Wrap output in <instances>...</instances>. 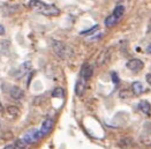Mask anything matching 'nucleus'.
Wrapping results in <instances>:
<instances>
[{"label": "nucleus", "mask_w": 151, "mask_h": 149, "mask_svg": "<svg viewBox=\"0 0 151 149\" xmlns=\"http://www.w3.org/2000/svg\"><path fill=\"white\" fill-rule=\"evenodd\" d=\"M29 8L34 12L40 13L46 16H57L60 14V9L53 5H46L40 0H30Z\"/></svg>", "instance_id": "obj_1"}, {"label": "nucleus", "mask_w": 151, "mask_h": 149, "mask_svg": "<svg viewBox=\"0 0 151 149\" xmlns=\"http://www.w3.org/2000/svg\"><path fill=\"white\" fill-rule=\"evenodd\" d=\"M51 46L54 51V53L61 59H67L73 54V50L70 49L69 46H67L66 44H63V42H60V41L53 39L51 42Z\"/></svg>", "instance_id": "obj_2"}, {"label": "nucleus", "mask_w": 151, "mask_h": 149, "mask_svg": "<svg viewBox=\"0 0 151 149\" xmlns=\"http://www.w3.org/2000/svg\"><path fill=\"white\" fill-rule=\"evenodd\" d=\"M23 137L25 139V141L30 145V143H36L40 137H43V135H42V133H40L39 129H35L34 128V129L28 131L24 135H23Z\"/></svg>", "instance_id": "obj_3"}, {"label": "nucleus", "mask_w": 151, "mask_h": 149, "mask_svg": "<svg viewBox=\"0 0 151 149\" xmlns=\"http://www.w3.org/2000/svg\"><path fill=\"white\" fill-rule=\"evenodd\" d=\"M126 67L132 71V72H139L141 69H143L144 67V64L141 59H137V58H133L130 60H128L126 64Z\"/></svg>", "instance_id": "obj_4"}, {"label": "nucleus", "mask_w": 151, "mask_h": 149, "mask_svg": "<svg viewBox=\"0 0 151 149\" xmlns=\"http://www.w3.org/2000/svg\"><path fill=\"white\" fill-rule=\"evenodd\" d=\"M53 125H54V123H53V120L51 118H47V119H45L43 122V124H42L40 128H39V131H40L43 137H46L47 134H50V132L53 128Z\"/></svg>", "instance_id": "obj_5"}, {"label": "nucleus", "mask_w": 151, "mask_h": 149, "mask_svg": "<svg viewBox=\"0 0 151 149\" xmlns=\"http://www.w3.org/2000/svg\"><path fill=\"white\" fill-rule=\"evenodd\" d=\"M30 68H31V64L29 61H27V62H23L16 71H15V77H21V76H23L24 74H27L29 71H30Z\"/></svg>", "instance_id": "obj_6"}, {"label": "nucleus", "mask_w": 151, "mask_h": 149, "mask_svg": "<svg viewBox=\"0 0 151 149\" xmlns=\"http://www.w3.org/2000/svg\"><path fill=\"white\" fill-rule=\"evenodd\" d=\"M9 95H11V97H12L13 99L19 101V99L23 98L24 93H23V90H22L21 88L14 86V87H12V88H11V90H9Z\"/></svg>", "instance_id": "obj_7"}, {"label": "nucleus", "mask_w": 151, "mask_h": 149, "mask_svg": "<svg viewBox=\"0 0 151 149\" xmlns=\"http://www.w3.org/2000/svg\"><path fill=\"white\" fill-rule=\"evenodd\" d=\"M86 83H87V80H84L83 77L78 79L77 82L75 85V94L77 96H82L84 90H86Z\"/></svg>", "instance_id": "obj_8"}, {"label": "nucleus", "mask_w": 151, "mask_h": 149, "mask_svg": "<svg viewBox=\"0 0 151 149\" xmlns=\"http://www.w3.org/2000/svg\"><path fill=\"white\" fill-rule=\"evenodd\" d=\"M93 73V68L88 65V64H84L82 66V69H81V77H83L84 80H89Z\"/></svg>", "instance_id": "obj_9"}, {"label": "nucleus", "mask_w": 151, "mask_h": 149, "mask_svg": "<svg viewBox=\"0 0 151 149\" xmlns=\"http://www.w3.org/2000/svg\"><path fill=\"white\" fill-rule=\"evenodd\" d=\"M139 109L147 116H149L151 113V105L148 101H141L139 103Z\"/></svg>", "instance_id": "obj_10"}, {"label": "nucleus", "mask_w": 151, "mask_h": 149, "mask_svg": "<svg viewBox=\"0 0 151 149\" xmlns=\"http://www.w3.org/2000/svg\"><path fill=\"white\" fill-rule=\"evenodd\" d=\"M109 58H110V51H109V49L103 50L101 52V54L98 56L97 64H98V65H103V64H105V62L107 61Z\"/></svg>", "instance_id": "obj_11"}, {"label": "nucleus", "mask_w": 151, "mask_h": 149, "mask_svg": "<svg viewBox=\"0 0 151 149\" xmlns=\"http://www.w3.org/2000/svg\"><path fill=\"white\" fill-rule=\"evenodd\" d=\"M132 90H133V93L135 94V95H141V94H143V91H144V87H143V85L139 82V81H136V82H134L133 85H132Z\"/></svg>", "instance_id": "obj_12"}, {"label": "nucleus", "mask_w": 151, "mask_h": 149, "mask_svg": "<svg viewBox=\"0 0 151 149\" xmlns=\"http://www.w3.org/2000/svg\"><path fill=\"white\" fill-rule=\"evenodd\" d=\"M119 21V19L114 15L113 13L111 14V15H109L106 19H105V25L106 27H109V28H111V27H113V25H116V22Z\"/></svg>", "instance_id": "obj_13"}, {"label": "nucleus", "mask_w": 151, "mask_h": 149, "mask_svg": "<svg viewBox=\"0 0 151 149\" xmlns=\"http://www.w3.org/2000/svg\"><path fill=\"white\" fill-rule=\"evenodd\" d=\"M7 112H8V114L11 117H13V118H16V117L20 116V110L16 106H8L7 108Z\"/></svg>", "instance_id": "obj_14"}, {"label": "nucleus", "mask_w": 151, "mask_h": 149, "mask_svg": "<svg viewBox=\"0 0 151 149\" xmlns=\"http://www.w3.org/2000/svg\"><path fill=\"white\" fill-rule=\"evenodd\" d=\"M124 13H125V7H124L122 5H118L113 11V14L118 17V19H120V17L124 15Z\"/></svg>", "instance_id": "obj_15"}, {"label": "nucleus", "mask_w": 151, "mask_h": 149, "mask_svg": "<svg viewBox=\"0 0 151 149\" xmlns=\"http://www.w3.org/2000/svg\"><path fill=\"white\" fill-rule=\"evenodd\" d=\"M29 143L25 141L24 137H21V139H17L16 140V142H15V146H16V148L19 149H24L27 146H28Z\"/></svg>", "instance_id": "obj_16"}, {"label": "nucleus", "mask_w": 151, "mask_h": 149, "mask_svg": "<svg viewBox=\"0 0 151 149\" xmlns=\"http://www.w3.org/2000/svg\"><path fill=\"white\" fill-rule=\"evenodd\" d=\"M52 96L53 97H63V88H55L53 91H52Z\"/></svg>", "instance_id": "obj_17"}, {"label": "nucleus", "mask_w": 151, "mask_h": 149, "mask_svg": "<svg viewBox=\"0 0 151 149\" xmlns=\"http://www.w3.org/2000/svg\"><path fill=\"white\" fill-rule=\"evenodd\" d=\"M98 29V25H93L92 28H90V29H88V30H84V31H82L81 33V35H89V34H93L96 30Z\"/></svg>", "instance_id": "obj_18"}, {"label": "nucleus", "mask_w": 151, "mask_h": 149, "mask_svg": "<svg viewBox=\"0 0 151 149\" xmlns=\"http://www.w3.org/2000/svg\"><path fill=\"white\" fill-rule=\"evenodd\" d=\"M112 79H113L114 83H118V82H119V79H118V76H116L115 73H112Z\"/></svg>", "instance_id": "obj_19"}, {"label": "nucleus", "mask_w": 151, "mask_h": 149, "mask_svg": "<svg viewBox=\"0 0 151 149\" xmlns=\"http://www.w3.org/2000/svg\"><path fill=\"white\" fill-rule=\"evenodd\" d=\"M4 149H16V146L15 145H8V146H5Z\"/></svg>", "instance_id": "obj_20"}, {"label": "nucleus", "mask_w": 151, "mask_h": 149, "mask_svg": "<svg viewBox=\"0 0 151 149\" xmlns=\"http://www.w3.org/2000/svg\"><path fill=\"white\" fill-rule=\"evenodd\" d=\"M145 79H147V81H148V83L151 86V73H149V74H147V76H145Z\"/></svg>", "instance_id": "obj_21"}, {"label": "nucleus", "mask_w": 151, "mask_h": 149, "mask_svg": "<svg viewBox=\"0 0 151 149\" xmlns=\"http://www.w3.org/2000/svg\"><path fill=\"white\" fill-rule=\"evenodd\" d=\"M5 34V28L0 25V35H4Z\"/></svg>", "instance_id": "obj_22"}, {"label": "nucleus", "mask_w": 151, "mask_h": 149, "mask_svg": "<svg viewBox=\"0 0 151 149\" xmlns=\"http://www.w3.org/2000/svg\"><path fill=\"white\" fill-rule=\"evenodd\" d=\"M147 52L151 54V44H149V45H148V48H147Z\"/></svg>", "instance_id": "obj_23"}, {"label": "nucleus", "mask_w": 151, "mask_h": 149, "mask_svg": "<svg viewBox=\"0 0 151 149\" xmlns=\"http://www.w3.org/2000/svg\"><path fill=\"white\" fill-rule=\"evenodd\" d=\"M2 109H4V108H2V105H1V103H0V112L2 111Z\"/></svg>", "instance_id": "obj_24"}]
</instances>
